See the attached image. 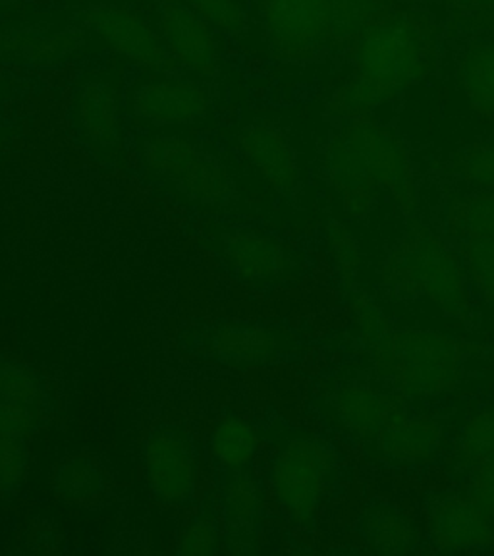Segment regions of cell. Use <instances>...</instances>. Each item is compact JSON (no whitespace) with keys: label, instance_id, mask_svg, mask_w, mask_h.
Segmentation results:
<instances>
[{"label":"cell","instance_id":"83f0119b","mask_svg":"<svg viewBox=\"0 0 494 556\" xmlns=\"http://www.w3.org/2000/svg\"><path fill=\"white\" fill-rule=\"evenodd\" d=\"M27 417L16 406H0V433H20L26 429Z\"/></svg>","mask_w":494,"mask_h":556},{"label":"cell","instance_id":"484cf974","mask_svg":"<svg viewBox=\"0 0 494 556\" xmlns=\"http://www.w3.org/2000/svg\"><path fill=\"white\" fill-rule=\"evenodd\" d=\"M431 429L421 426H409L400 431H392L389 439L384 441V446L398 454H416V452L427 451V446L433 443L431 441Z\"/></svg>","mask_w":494,"mask_h":556},{"label":"cell","instance_id":"d6986e66","mask_svg":"<svg viewBox=\"0 0 494 556\" xmlns=\"http://www.w3.org/2000/svg\"><path fill=\"white\" fill-rule=\"evenodd\" d=\"M452 27L460 31H491L494 27V0H444Z\"/></svg>","mask_w":494,"mask_h":556},{"label":"cell","instance_id":"9c48e42d","mask_svg":"<svg viewBox=\"0 0 494 556\" xmlns=\"http://www.w3.org/2000/svg\"><path fill=\"white\" fill-rule=\"evenodd\" d=\"M357 130L382 190H389L400 207L409 213L416 207V180L408 151L394 131L367 118H357Z\"/></svg>","mask_w":494,"mask_h":556},{"label":"cell","instance_id":"8fae6325","mask_svg":"<svg viewBox=\"0 0 494 556\" xmlns=\"http://www.w3.org/2000/svg\"><path fill=\"white\" fill-rule=\"evenodd\" d=\"M322 478L325 464L319 451L305 441H295L278 458L275 493L288 510L307 514L321 493Z\"/></svg>","mask_w":494,"mask_h":556},{"label":"cell","instance_id":"277c9868","mask_svg":"<svg viewBox=\"0 0 494 556\" xmlns=\"http://www.w3.org/2000/svg\"><path fill=\"white\" fill-rule=\"evenodd\" d=\"M215 104L207 84L186 74H155L130 93V113L151 126H190L205 121Z\"/></svg>","mask_w":494,"mask_h":556},{"label":"cell","instance_id":"603a6c76","mask_svg":"<svg viewBox=\"0 0 494 556\" xmlns=\"http://www.w3.org/2000/svg\"><path fill=\"white\" fill-rule=\"evenodd\" d=\"M469 265L479 287L494 302V238H476L469 245Z\"/></svg>","mask_w":494,"mask_h":556},{"label":"cell","instance_id":"f1b7e54d","mask_svg":"<svg viewBox=\"0 0 494 556\" xmlns=\"http://www.w3.org/2000/svg\"><path fill=\"white\" fill-rule=\"evenodd\" d=\"M479 485H481L483 501H486L489 508L494 510V464L483 473V479L479 481Z\"/></svg>","mask_w":494,"mask_h":556},{"label":"cell","instance_id":"7402d4cb","mask_svg":"<svg viewBox=\"0 0 494 556\" xmlns=\"http://www.w3.org/2000/svg\"><path fill=\"white\" fill-rule=\"evenodd\" d=\"M339 408L354 426L375 429L381 424V406L369 392L352 389L339 396Z\"/></svg>","mask_w":494,"mask_h":556},{"label":"cell","instance_id":"ba28073f","mask_svg":"<svg viewBox=\"0 0 494 556\" xmlns=\"http://www.w3.org/2000/svg\"><path fill=\"white\" fill-rule=\"evenodd\" d=\"M396 352L411 391L439 394L452 389L458 371V352L446 337L404 332L396 339Z\"/></svg>","mask_w":494,"mask_h":556},{"label":"cell","instance_id":"6da1fadb","mask_svg":"<svg viewBox=\"0 0 494 556\" xmlns=\"http://www.w3.org/2000/svg\"><path fill=\"white\" fill-rule=\"evenodd\" d=\"M439 47L441 29L426 10L402 2L379 10L346 52L352 72L330 97L325 116L332 122L371 116L433 74Z\"/></svg>","mask_w":494,"mask_h":556},{"label":"cell","instance_id":"5bb4252c","mask_svg":"<svg viewBox=\"0 0 494 556\" xmlns=\"http://www.w3.org/2000/svg\"><path fill=\"white\" fill-rule=\"evenodd\" d=\"M458 84L481 118H494V37L473 39L458 56Z\"/></svg>","mask_w":494,"mask_h":556},{"label":"cell","instance_id":"4fadbf2b","mask_svg":"<svg viewBox=\"0 0 494 556\" xmlns=\"http://www.w3.org/2000/svg\"><path fill=\"white\" fill-rule=\"evenodd\" d=\"M148 473L159 495L170 501L183 498L191 486L188 446L176 434H156L148 446Z\"/></svg>","mask_w":494,"mask_h":556},{"label":"cell","instance_id":"9a60e30c","mask_svg":"<svg viewBox=\"0 0 494 556\" xmlns=\"http://www.w3.org/2000/svg\"><path fill=\"white\" fill-rule=\"evenodd\" d=\"M78 116L87 138L97 146H114L121 134V109L113 87L104 81H87L79 89Z\"/></svg>","mask_w":494,"mask_h":556},{"label":"cell","instance_id":"cb8c5ba5","mask_svg":"<svg viewBox=\"0 0 494 556\" xmlns=\"http://www.w3.org/2000/svg\"><path fill=\"white\" fill-rule=\"evenodd\" d=\"M76 43V35L59 34L54 37H29L22 39L16 47L22 49V54L34 62L52 61L56 56H61L62 52L68 51Z\"/></svg>","mask_w":494,"mask_h":556},{"label":"cell","instance_id":"8992f818","mask_svg":"<svg viewBox=\"0 0 494 556\" xmlns=\"http://www.w3.org/2000/svg\"><path fill=\"white\" fill-rule=\"evenodd\" d=\"M145 161L153 170L173 176L191 195L203 201L223 200L232 188L228 170L218 159L178 136L149 139Z\"/></svg>","mask_w":494,"mask_h":556},{"label":"cell","instance_id":"44dd1931","mask_svg":"<svg viewBox=\"0 0 494 556\" xmlns=\"http://www.w3.org/2000/svg\"><path fill=\"white\" fill-rule=\"evenodd\" d=\"M59 486H61L62 495L81 501V498L97 495L101 491V476L86 460L69 462L62 468Z\"/></svg>","mask_w":494,"mask_h":556},{"label":"cell","instance_id":"ac0fdd59","mask_svg":"<svg viewBox=\"0 0 494 556\" xmlns=\"http://www.w3.org/2000/svg\"><path fill=\"white\" fill-rule=\"evenodd\" d=\"M235 260L248 277H270L277 267V250L270 245L269 240L248 238L235 248Z\"/></svg>","mask_w":494,"mask_h":556},{"label":"cell","instance_id":"3957f363","mask_svg":"<svg viewBox=\"0 0 494 556\" xmlns=\"http://www.w3.org/2000/svg\"><path fill=\"white\" fill-rule=\"evenodd\" d=\"M79 22L139 68L182 74L161 31L153 29L138 10L121 2H96L79 12Z\"/></svg>","mask_w":494,"mask_h":556},{"label":"cell","instance_id":"ffe728a7","mask_svg":"<svg viewBox=\"0 0 494 556\" xmlns=\"http://www.w3.org/2000/svg\"><path fill=\"white\" fill-rule=\"evenodd\" d=\"M460 223L476 238H494V190L481 191L464 201Z\"/></svg>","mask_w":494,"mask_h":556},{"label":"cell","instance_id":"2e32d148","mask_svg":"<svg viewBox=\"0 0 494 556\" xmlns=\"http://www.w3.org/2000/svg\"><path fill=\"white\" fill-rule=\"evenodd\" d=\"M195 10L215 31L232 39H243L248 34V16L236 0H183Z\"/></svg>","mask_w":494,"mask_h":556},{"label":"cell","instance_id":"5b68a950","mask_svg":"<svg viewBox=\"0 0 494 556\" xmlns=\"http://www.w3.org/2000/svg\"><path fill=\"white\" fill-rule=\"evenodd\" d=\"M159 31L182 74L217 78L220 45L213 26L183 0H156Z\"/></svg>","mask_w":494,"mask_h":556},{"label":"cell","instance_id":"7c38bea8","mask_svg":"<svg viewBox=\"0 0 494 556\" xmlns=\"http://www.w3.org/2000/svg\"><path fill=\"white\" fill-rule=\"evenodd\" d=\"M417 285L444 312L458 313L468 304L466 278L460 263L444 252L441 245L423 242L414 255Z\"/></svg>","mask_w":494,"mask_h":556},{"label":"cell","instance_id":"52a82bcc","mask_svg":"<svg viewBox=\"0 0 494 556\" xmlns=\"http://www.w3.org/2000/svg\"><path fill=\"white\" fill-rule=\"evenodd\" d=\"M330 182L337 188L344 205L354 213L373 207L381 184L375 176L364 141L354 121L342 122L332 134L327 149Z\"/></svg>","mask_w":494,"mask_h":556},{"label":"cell","instance_id":"4316f807","mask_svg":"<svg viewBox=\"0 0 494 556\" xmlns=\"http://www.w3.org/2000/svg\"><path fill=\"white\" fill-rule=\"evenodd\" d=\"M34 384L27 381L26 375L4 374L0 375V394L7 400L24 402L34 399Z\"/></svg>","mask_w":494,"mask_h":556},{"label":"cell","instance_id":"e0dca14e","mask_svg":"<svg viewBox=\"0 0 494 556\" xmlns=\"http://www.w3.org/2000/svg\"><path fill=\"white\" fill-rule=\"evenodd\" d=\"M213 451L217 454L218 460L225 462L228 466H238L250 460L255 451L252 429L236 419L226 421L215 433Z\"/></svg>","mask_w":494,"mask_h":556},{"label":"cell","instance_id":"4dcf8cb0","mask_svg":"<svg viewBox=\"0 0 494 556\" xmlns=\"http://www.w3.org/2000/svg\"><path fill=\"white\" fill-rule=\"evenodd\" d=\"M10 2H14V0H0V7H7Z\"/></svg>","mask_w":494,"mask_h":556},{"label":"cell","instance_id":"30bf717a","mask_svg":"<svg viewBox=\"0 0 494 556\" xmlns=\"http://www.w3.org/2000/svg\"><path fill=\"white\" fill-rule=\"evenodd\" d=\"M238 143L243 156L275 190L282 195H292L300 188V165L295 149L275 124L253 122L240 131Z\"/></svg>","mask_w":494,"mask_h":556},{"label":"cell","instance_id":"7a4b0ae2","mask_svg":"<svg viewBox=\"0 0 494 556\" xmlns=\"http://www.w3.org/2000/svg\"><path fill=\"white\" fill-rule=\"evenodd\" d=\"M402 0H259L263 43L284 64L344 54L375 14Z\"/></svg>","mask_w":494,"mask_h":556},{"label":"cell","instance_id":"f546056e","mask_svg":"<svg viewBox=\"0 0 494 556\" xmlns=\"http://www.w3.org/2000/svg\"><path fill=\"white\" fill-rule=\"evenodd\" d=\"M473 437L478 439V443H494V419L481 421L473 429Z\"/></svg>","mask_w":494,"mask_h":556},{"label":"cell","instance_id":"d4e9b609","mask_svg":"<svg viewBox=\"0 0 494 556\" xmlns=\"http://www.w3.org/2000/svg\"><path fill=\"white\" fill-rule=\"evenodd\" d=\"M441 528L448 538L464 543V541H471V539L481 538V530H483V521L481 516L468 508H451L448 513L444 514Z\"/></svg>","mask_w":494,"mask_h":556}]
</instances>
